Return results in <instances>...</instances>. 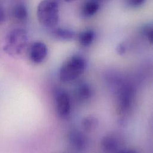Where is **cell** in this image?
Wrapping results in <instances>:
<instances>
[{
	"label": "cell",
	"mask_w": 153,
	"mask_h": 153,
	"mask_svg": "<svg viewBox=\"0 0 153 153\" xmlns=\"http://www.w3.org/2000/svg\"><path fill=\"white\" fill-rule=\"evenodd\" d=\"M101 147L104 152L107 153H114L119 152L120 146L118 138L113 135H107L101 140Z\"/></svg>",
	"instance_id": "8"
},
{
	"label": "cell",
	"mask_w": 153,
	"mask_h": 153,
	"mask_svg": "<svg viewBox=\"0 0 153 153\" xmlns=\"http://www.w3.org/2000/svg\"><path fill=\"white\" fill-rule=\"evenodd\" d=\"M142 33L147 39L152 44L153 42V29L152 25H146L142 29Z\"/></svg>",
	"instance_id": "15"
},
{
	"label": "cell",
	"mask_w": 153,
	"mask_h": 153,
	"mask_svg": "<svg viewBox=\"0 0 153 153\" xmlns=\"http://www.w3.org/2000/svg\"><path fill=\"white\" fill-rule=\"evenodd\" d=\"M95 39V33L92 30H85L79 35V42L83 47L89 46Z\"/></svg>",
	"instance_id": "12"
},
{
	"label": "cell",
	"mask_w": 153,
	"mask_h": 153,
	"mask_svg": "<svg viewBox=\"0 0 153 153\" xmlns=\"http://www.w3.org/2000/svg\"><path fill=\"white\" fill-rule=\"evenodd\" d=\"M77 95L80 100H87L92 95V89L91 86L86 83H82L77 89Z\"/></svg>",
	"instance_id": "14"
},
{
	"label": "cell",
	"mask_w": 153,
	"mask_h": 153,
	"mask_svg": "<svg viewBox=\"0 0 153 153\" xmlns=\"http://www.w3.org/2000/svg\"><path fill=\"white\" fill-rule=\"evenodd\" d=\"M65 1H66V2H72V1H75V0H64Z\"/></svg>",
	"instance_id": "18"
},
{
	"label": "cell",
	"mask_w": 153,
	"mask_h": 153,
	"mask_svg": "<svg viewBox=\"0 0 153 153\" xmlns=\"http://www.w3.org/2000/svg\"><path fill=\"white\" fill-rule=\"evenodd\" d=\"M99 4L95 1H87L83 8V14L86 17H89L95 15L99 10Z\"/></svg>",
	"instance_id": "11"
},
{
	"label": "cell",
	"mask_w": 153,
	"mask_h": 153,
	"mask_svg": "<svg viewBox=\"0 0 153 153\" xmlns=\"http://www.w3.org/2000/svg\"><path fill=\"white\" fill-rule=\"evenodd\" d=\"M69 138L71 145L77 151H83L87 147V138L86 136L79 131H72L69 134Z\"/></svg>",
	"instance_id": "7"
},
{
	"label": "cell",
	"mask_w": 153,
	"mask_h": 153,
	"mask_svg": "<svg viewBox=\"0 0 153 153\" xmlns=\"http://www.w3.org/2000/svg\"><path fill=\"white\" fill-rule=\"evenodd\" d=\"M27 43V32L22 28H16L7 35L3 50L10 56L18 57L25 51Z\"/></svg>",
	"instance_id": "2"
},
{
	"label": "cell",
	"mask_w": 153,
	"mask_h": 153,
	"mask_svg": "<svg viewBox=\"0 0 153 153\" xmlns=\"http://www.w3.org/2000/svg\"><path fill=\"white\" fill-rule=\"evenodd\" d=\"M134 88L128 85L122 86L118 91L117 110L120 114H125L131 109L135 97Z\"/></svg>",
	"instance_id": "4"
},
{
	"label": "cell",
	"mask_w": 153,
	"mask_h": 153,
	"mask_svg": "<svg viewBox=\"0 0 153 153\" xmlns=\"http://www.w3.org/2000/svg\"><path fill=\"white\" fill-rule=\"evenodd\" d=\"M116 51L117 54L120 56L125 54L126 52V47L125 45L123 44H119L116 48Z\"/></svg>",
	"instance_id": "17"
},
{
	"label": "cell",
	"mask_w": 153,
	"mask_h": 153,
	"mask_svg": "<svg viewBox=\"0 0 153 153\" xmlns=\"http://www.w3.org/2000/svg\"><path fill=\"white\" fill-rule=\"evenodd\" d=\"M52 35L54 38L60 41H71L75 37V33L68 29L65 28H54Z\"/></svg>",
	"instance_id": "9"
},
{
	"label": "cell",
	"mask_w": 153,
	"mask_h": 153,
	"mask_svg": "<svg viewBox=\"0 0 153 153\" xmlns=\"http://www.w3.org/2000/svg\"><path fill=\"white\" fill-rule=\"evenodd\" d=\"M86 68V62L83 57L74 56L62 65L60 71V79L63 82H70L82 75Z\"/></svg>",
	"instance_id": "3"
},
{
	"label": "cell",
	"mask_w": 153,
	"mask_h": 153,
	"mask_svg": "<svg viewBox=\"0 0 153 153\" xmlns=\"http://www.w3.org/2000/svg\"><path fill=\"white\" fill-rule=\"evenodd\" d=\"M39 23L45 27L54 29L59 22V4L57 0H42L36 10Z\"/></svg>",
	"instance_id": "1"
},
{
	"label": "cell",
	"mask_w": 153,
	"mask_h": 153,
	"mask_svg": "<svg viewBox=\"0 0 153 153\" xmlns=\"http://www.w3.org/2000/svg\"><path fill=\"white\" fill-rule=\"evenodd\" d=\"M48 53V48L44 42L36 41L33 42L29 47V57L32 63L40 64L45 60Z\"/></svg>",
	"instance_id": "5"
},
{
	"label": "cell",
	"mask_w": 153,
	"mask_h": 153,
	"mask_svg": "<svg viewBox=\"0 0 153 153\" xmlns=\"http://www.w3.org/2000/svg\"><path fill=\"white\" fill-rule=\"evenodd\" d=\"M128 4L132 7H138L145 2L146 0H128Z\"/></svg>",
	"instance_id": "16"
},
{
	"label": "cell",
	"mask_w": 153,
	"mask_h": 153,
	"mask_svg": "<svg viewBox=\"0 0 153 153\" xmlns=\"http://www.w3.org/2000/svg\"><path fill=\"white\" fill-rule=\"evenodd\" d=\"M12 14L16 20L19 22H24L27 19L28 12L24 4L19 3L14 6L12 10Z\"/></svg>",
	"instance_id": "10"
},
{
	"label": "cell",
	"mask_w": 153,
	"mask_h": 153,
	"mask_svg": "<svg viewBox=\"0 0 153 153\" xmlns=\"http://www.w3.org/2000/svg\"><path fill=\"white\" fill-rule=\"evenodd\" d=\"M56 108L59 116L62 117L69 115L71 110V104L70 97L65 92H60L57 94L56 98Z\"/></svg>",
	"instance_id": "6"
},
{
	"label": "cell",
	"mask_w": 153,
	"mask_h": 153,
	"mask_svg": "<svg viewBox=\"0 0 153 153\" xmlns=\"http://www.w3.org/2000/svg\"><path fill=\"white\" fill-rule=\"evenodd\" d=\"M98 125V119L93 116H89L85 117L82 121V126L85 131L86 132H91L94 131Z\"/></svg>",
	"instance_id": "13"
}]
</instances>
